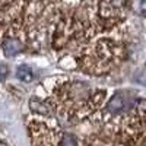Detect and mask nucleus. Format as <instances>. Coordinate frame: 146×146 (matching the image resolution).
I'll return each mask as SVG.
<instances>
[{
  "label": "nucleus",
  "mask_w": 146,
  "mask_h": 146,
  "mask_svg": "<svg viewBox=\"0 0 146 146\" xmlns=\"http://www.w3.org/2000/svg\"><path fill=\"white\" fill-rule=\"evenodd\" d=\"M104 92L94 94L89 85L80 80H64L53 89V107L66 117H82L102 104Z\"/></svg>",
  "instance_id": "f257e3e1"
},
{
  "label": "nucleus",
  "mask_w": 146,
  "mask_h": 146,
  "mask_svg": "<svg viewBox=\"0 0 146 146\" xmlns=\"http://www.w3.org/2000/svg\"><path fill=\"white\" fill-rule=\"evenodd\" d=\"M123 57V45L108 35L96 36L83 50L82 62L85 70L91 73H104L113 69Z\"/></svg>",
  "instance_id": "f03ea898"
},
{
  "label": "nucleus",
  "mask_w": 146,
  "mask_h": 146,
  "mask_svg": "<svg viewBox=\"0 0 146 146\" xmlns=\"http://www.w3.org/2000/svg\"><path fill=\"white\" fill-rule=\"evenodd\" d=\"M29 131L35 146H82L78 137L44 121L34 120L29 124Z\"/></svg>",
  "instance_id": "7ed1b4c3"
},
{
  "label": "nucleus",
  "mask_w": 146,
  "mask_h": 146,
  "mask_svg": "<svg viewBox=\"0 0 146 146\" xmlns=\"http://www.w3.org/2000/svg\"><path fill=\"white\" fill-rule=\"evenodd\" d=\"M121 121L123 133L133 146H146V108L129 107Z\"/></svg>",
  "instance_id": "20e7f679"
},
{
  "label": "nucleus",
  "mask_w": 146,
  "mask_h": 146,
  "mask_svg": "<svg viewBox=\"0 0 146 146\" xmlns=\"http://www.w3.org/2000/svg\"><path fill=\"white\" fill-rule=\"evenodd\" d=\"M130 0H101L100 16L105 22H113L123 18Z\"/></svg>",
  "instance_id": "39448f33"
},
{
  "label": "nucleus",
  "mask_w": 146,
  "mask_h": 146,
  "mask_svg": "<svg viewBox=\"0 0 146 146\" xmlns=\"http://www.w3.org/2000/svg\"><path fill=\"white\" fill-rule=\"evenodd\" d=\"M22 50H23V45H22V42H21L19 40H16V38H7V40H5V42H3V51H5V54L9 56V57L21 53Z\"/></svg>",
  "instance_id": "423d86ee"
},
{
  "label": "nucleus",
  "mask_w": 146,
  "mask_h": 146,
  "mask_svg": "<svg viewBox=\"0 0 146 146\" xmlns=\"http://www.w3.org/2000/svg\"><path fill=\"white\" fill-rule=\"evenodd\" d=\"M16 78L22 82H31L34 79V72L28 64H22L16 69Z\"/></svg>",
  "instance_id": "0eeeda50"
},
{
  "label": "nucleus",
  "mask_w": 146,
  "mask_h": 146,
  "mask_svg": "<svg viewBox=\"0 0 146 146\" xmlns=\"http://www.w3.org/2000/svg\"><path fill=\"white\" fill-rule=\"evenodd\" d=\"M29 105H31V108L34 110V111H36V113L50 114V107H48L47 104H42V102H40V101H36L35 98L29 102Z\"/></svg>",
  "instance_id": "6e6552de"
},
{
  "label": "nucleus",
  "mask_w": 146,
  "mask_h": 146,
  "mask_svg": "<svg viewBox=\"0 0 146 146\" xmlns=\"http://www.w3.org/2000/svg\"><path fill=\"white\" fill-rule=\"evenodd\" d=\"M7 73H9V69L5 64H0V80H5L6 76H7Z\"/></svg>",
  "instance_id": "1a4fd4ad"
}]
</instances>
